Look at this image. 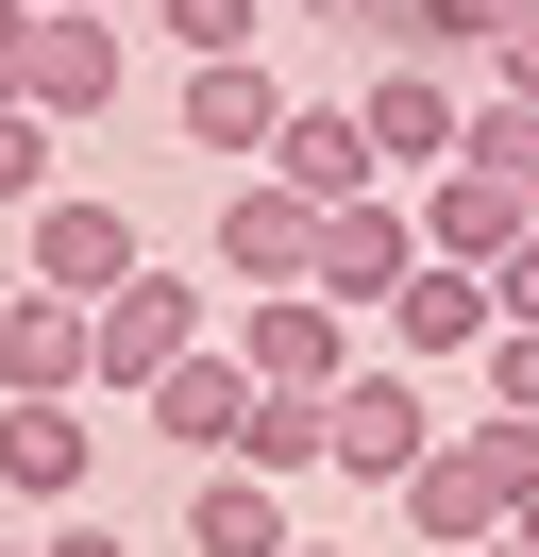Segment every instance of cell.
I'll list each match as a JSON object with an SVG mask.
<instances>
[{
  "mask_svg": "<svg viewBox=\"0 0 539 557\" xmlns=\"http://www.w3.org/2000/svg\"><path fill=\"white\" fill-rule=\"evenodd\" d=\"M186 355H220V338H202V287L186 271H135L118 305H101V406H152Z\"/></svg>",
  "mask_w": 539,
  "mask_h": 557,
  "instance_id": "6",
  "label": "cell"
},
{
  "mask_svg": "<svg viewBox=\"0 0 539 557\" xmlns=\"http://www.w3.org/2000/svg\"><path fill=\"white\" fill-rule=\"evenodd\" d=\"M118 85H135V51H118V17H51V0H34V119H51V136H67V119H101V102H118Z\"/></svg>",
  "mask_w": 539,
  "mask_h": 557,
  "instance_id": "13",
  "label": "cell"
},
{
  "mask_svg": "<svg viewBox=\"0 0 539 557\" xmlns=\"http://www.w3.org/2000/svg\"><path fill=\"white\" fill-rule=\"evenodd\" d=\"M472 170H505L539 203V102H472Z\"/></svg>",
  "mask_w": 539,
  "mask_h": 557,
  "instance_id": "19",
  "label": "cell"
},
{
  "mask_svg": "<svg viewBox=\"0 0 539 557\" xmlns=\"http://www.w3.org/2000/svg\"><path fill=\"white\" fill-rule=\"evenodd\" d=\"M186 557H303L287 541V490H270L253 456H220V473L186 490Z\"/></svg>",
  "mask_w": 539,
  "mask_h": 557,
  "instance_id": "15",
  "label": "cell"
},
{
  "mask_svg": "<svg viewBox=\"0 0 539 557\" xmlns=\"http://www.w3.org/2000/svg\"><path fill=\"white\" fill-rule=\"evenodd\" d=\"M472 557H523V541H472Z\"/></svg>",
  "mask_w": 539,
  "mask_h": 557,
  "instance_id": "29",
  "label": "cell"
},
{
  "mask_svg": "<svg viewBox=\"0 0 539 557\" xmlns=\"http://www.w3.org/2000/svg\"><path fill=\"white\" fill-rule=\"evenodd\" d=\"M489 406L539 422V321H505V338H489Z\"/></svg>",
  "mask_w": 539,
  "mask_h": 557,
  "instance_id": "21",
  "label": "cell"
},
{
  "mask_svg": "<svg viewBox=\"0 0 539 557\" xmlns=\"http://www.w3.org/2000/svg\"><path fill=\"white\" fill-rule=\"evenodd\" d=\"M0 203H17V220L51 203V119H34V102H0Z\"/></svg>",
  "mask_w": 539,
  "mask_h": 557,
  "instance_id": "20",
  "label": "cell"
},
{
  "mask_svg": "<svg viewBox=\"0 0 539 557\" xmlns=\"http://www.w3.org/2000/svg\"><path fill=\"white\" fill-rule=\"evenodd\" d=\"M270 17H287V0H152V35L186 51V69H236V51L270 35Z\"/></svg>",
  "mask_w": 539,
  "mask_h": 557,
  "instance_id": "18",
  "label": "cell"
},
{
  "mask_svg": "<svg viewBox=\"0 0 539 557\" xmlns=\"http://www.w3.org/2000/svg\"><path fill=\"white\" fill-rule=\"evenodd\" d=\"M523 237H539V203H523L505 170H472V152H455V170L422 186V253H455V271H505Z\"/></svg>",
  "mask_w": 539,
  "mask_h": 557,
  "instance_id": "12",
  "label": "cell"
},
{
  "mask_svg": "<svg viewBox=\"0 0 539 557\" xmlns=\"http://www.w3.org/2000/svg\"><path fill=\"white\" fill-rule=\"evenodd\" d=\"M51 17H135V0H51Z\"/></svg>",
  "mask_w": 539,
  "mask_h": 557,
  "instance_id": "27",
  "label": "cell"
},
{
  "mask_svg": "<svg viewBox=\"0 0 539 557\" xmlns=\"http://www.w3.org/2000/svg\"><path fill=\"white\" fill-rule=\"evenodd\" d=\"M472 85H489V102H539V17H523V35H505V51H489Z\"/></svg>",
  "mask_w": 539,
  "mask_h": 557,
  "instance_id": "22",
  "label": "cell"
},
{
  "mask_svg": "<svg viewBox=\"0 0 539 557\" xmlns=\"http://www.w3.org/2000/svg\"><path fill=\"white\" fill-rule=\"evenodd\" d=\"M253 406H270V388L236 372V338H220V355H186V372L152 388V440H168V456H202V473H220V456L253 440Z\"/></svg>",
  "mask_w": 539,
  "mask_h": 557,
  "instance_id": "14",
  "label": "cell"
},
{
  "mask_svg": "<svg viewBox=\"0 0 539 557\" xmlns=\"http://www.w3.org/2000/svg\"><path fill=\"white\" fill-rule=\"evenodd\" d=\"M539 507V422H505V406H472L455 440L404 473V523H422V557H472V541H505V523Z\"/></svg>",
  "mask_w": 539,
  "mask_h": 557,
  "instance_id": "1",
  "label": "cell"
},
{
  "mask_svg": "<svg viewBox=\"0 0 539 557\" xmlns=\"http://www.w3.org/2000/svg\"><path fill=\"white\" fill-rule=\"evenodd\" d=\"M85 473H101V422L0 388V507H85Z\"/></svg>",
  "mask_w": 539,
  "mask_h": 557,
  "instance_id": "10",
  "label": "cell"
},
{
  "mask_svg": "<svg viewBox=\"0 0 539 557\" xmlns=\"http://www.w3.org/2000/svg\"><path fill=\"white\" fill-rule=\"evenodd\" d=\"M202 253H220V287H236V305H253V287H321V203L253 170V186L220 203V237H202Z\"/></svg>",
  "mask_w": 539,
  "mask_h": 557,
  "instance_id": "8",
  "label": "cell"
},
{
  "mask_svg": "<svg viewBox=\"0 0 539 557\" xmlns=\"http://www.w3.org/2000/svg\"><path fill=\"white\" fill-rule=\"evenodd\" d=\"M152 271V237H135L101 186H51V203L17 220V287H67V305H118V287Z\"/></svg>",
  "mask_w": 539,
  "mask_h": 557,
  "instance_id": "4",
  "label": "cell"
},
{
  "mask_svg": "<svg viewBox=\"0 0 539 557\" xmlns=\"http://www.w3.org/2000/svg\"><path fill=\"white\" fill-rule=\"evenodd\" d=\"M321 440H337V473H354V490H404L438 440H455V422L422 406V372H404V355H354V388L321 406Z\"/></svg>",
  "mask_w": 539,
  "mask_h": 557,
  "instance_id": "3",
  "label": "cell"
},
{
  "mask_svg": "<svg viewBox=\"0 0 539 557\" xmlns=\"http://www.w3.org/2000/svg\"><path fill=\"white\" fill-rule=\"evenodd\" d=\"M34 557H152V541H118V523H51Z\"/></svg>",
  "mask_w": 539,
  "mask_h": 557,
  "instance_id": "25",
  "label": "cell"
},
{
  "mask_svg": "<svg viewBox=\"0 0 539 557\" xmlns=\"http://www.w3.org/2000/svg\"><path fill=\"white\" fill-rule=\"evenodd\" d=\"M287 17H321V35H404V0H287Z\"/></svg>",
  "mask_w": 539,
  "mask_h": 557,
  "instance_id": "23",
  "label": "cell"
},
{
  "mask_svg": "<svg viewBox=\"0 0 539 557\" xmlns=\"http://www.w3.org/2000/svg\"><path fill=\"white\" fill-rule=\"evenodd\" d=\"M523 17H539V0H404V35H388V51H438V69H489V51L523 35Z\"/></svg>",
  "mask_w": 539,
  "mask_h": 557,
  "instance_id": "17",
  "label": "cell"
},
{
  "mask_svg": "<svg viewBox=\"0 0 539 557\" xmlns=\"http://www.w3.org/2000/svg\"><path fill=\"white\" fill-rule=\"evenodd\" d=\"M489 338H505V287L455 271V253H422V271L388 287V355H404V372H455V355L489 372Z\"/></svg>",
  "mask_w": 539,
  "mask_h": 557,
  "instance_id": "7",
  "label": "cell"
},
{
  "mask_svg": "<svg viewBox=\"0 0 539 557\" xmlns=\"http://www.w3.org/2000/svg\"><path fill=\"white\" fill-rule=\"evenodd\" d=\"M505 541H523V557H539V507H523V523H505Z\"/></svg>",
  "mask_w": 539,
  "mask_h": 557,
  "instance_id": "28",
  "label": "cell"
},
{
  "mask_svg": "<svg viewBox=\"0 0 539 557\" xmlns=\"http://www.w3.org/2000/svg\"><path fill=\"white\" fill-rule=\"evenodd\" d=\"M404 271H422V186H371V203L321 220V305H371V321H388Z\"/></svg>",
  "mask_w": 539,
  "mask_h": 557,
  "instance_id": "9",
  "label": "cell"
},
{
  "mask_svg": "<svg viewBox=\"0 0 539 557\" xmlns=\"http://www.w3.org/2000/svg\"><path fill=\"white\" fill-rule=\"evenodd\" d=\"M303 557H321V541H303Z\"/></svg>",
  "mask_w": 539,
  "mask_h": 557,
  "instance_id": "30",
  "label": "cell"
},
{
  "mask_svg": "<svg viewBox=\"0 0 539 557\" xmlns=\"http://www.w3.org/2000/svg\"><path fill=\"white\" fill-rule=\"evenodd\" d=\"M489 287H505V321H539V237H523V253H505V271H489Z\"/></svg>",
  "mask_w": 539,
  "mask_h": 557,
  "instance_id": "26",
  "label": "cell"
},
{
  "mask_svg": "<svg viewBox=\"0 0 539 557\" xmlns=\"http://www.w3.org/2000/svg\"><path fill=\"white\" fill-rule=\"evenodd\" d=\"M236 372L287 388V406H337V388H354V321H337L321 287H253V305H236Z\"/></svg>",
  "mask_w": 539,
  "mask_h": 557,
  "instance_id": "5",
  "label": "cell"
},
{
  "mask_svg": "<svg viewBox=\"0 0 539 557\" xmlns=\"http://www.w3.org/2000/svg\"><path fill=\"white\" fill-rule=\"evenodd\" d=\"M287 136V85L236 51V69H186V152H270Z\"/></svg>",
  "mask_w": 539,
  "mask_h": 557,
  "instance_id": "16",
  "label": "cell"
},
{
  "mask_svg": "<svg viewBox=\"0 0 539 557\" xmlns=\"http://www.w3.org/2000/svg\"><path fill=\"white\" fill-rule=\"evenodd\" d=\"M270 186H303V203H371V186H388V152H371V119L354 102H287V136H270Z\"/></svg>",
  "mask_w": 539,
  "mask_h": 557,
  "instance_id": "11",
  "label": "cell"
},
{
  "mask_svg": "<svg viewBox=\"0 0 539 557\" xmlns=\"http://www.w3.org/2000/svg\"><path fill=\"white\" fill-rule=\"evenodd\" d=\"M472 102H489V85H455L438 69V51H388V69L354 85V119H371V152H388V186H438L472 152Z\"/></svg>",
  "mask_w": 539,
  "mask_h": 557,
  "instance_id": "2",
  "label": "cell"
},
{
  "mask_svg": "<svg viewBox=\"0 0 539 557\" xmlns=\"http://www.w3.org/2000/svg\"><path fill=\"white\" fill-rule=\"evenodd\" d=\"M0 102H34V0H0Z\"/></svg>",
  "mask_w": 539,
  "mask_h": 557,
  "instance_id": "24",
  "label": "cell"
}]
</instances>
